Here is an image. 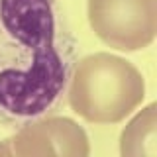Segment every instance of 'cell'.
I'll return each instance as SVG.
<instances>
[{"instance_id":"1","label":"cell","mask_w":157,"mask_h":157,"mask_svg":"<svg viewBox=\"0 0 157 157\" xmlns=\"http://www.w3.org/2000/svg\"><path fill=\"white\" fill-rule=\"evenodd\" d=\"M75 63L77 41L57 0H0V124L53 112Z\"/></svg>"},{"instance_id":"2","label":"cell","mask_w":157,"mask_h":157,"mask_svg":"<svg viewBox=\"0 0 157 157\" xmlns=\"http://www.w3.org/2000/svg\"><path fill=\"white\" fill-rule=\"evenodd\" d=\"M67 98L90 124H118L145 98V81L130 61L100 51L75 63Z\"/></svg>"},{"instance_id":"4","label":"cell","mask_w":157,"mask_h":157,"mask_svg":"<svg viewBox=\"0 0 157 157\" xmlns=\"http://www.w3.org/2000/svg\"><path fill=\"white\" fill-rule=\"evenodd\" d=\"M12 155L18 157H86L90 153L86 132L71 118L45 116L20 126L18 134L8 140Z\"/></svg>"},{"instance_id":"3","label":"cell","mask_w":157,"mask_h":157,"mask_svg":"<svg viewBox=\"0 0 157 157\" xmlns=\"http://www.w3.org/2000/svg\"><path fill=\"white\" fill-rule=\"evenodd\" d=\"M88 24L106 45L140 51L155 39L157 0H88Z\"/></svg>"},{"instance_id":"5","label":"cell","mask_w":157,"mask_h":157,"mask_svg":"<svg viewBox=\"0 0 157 157\" xmlns=\"http://www.w3.org/2000/svg\"><path fill=\"white\" fill-rule=\"evenodd\" d=\"M120 153L124 157H157V106L147 104L120 136Z\"/></svg>"}]
</instances>
